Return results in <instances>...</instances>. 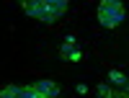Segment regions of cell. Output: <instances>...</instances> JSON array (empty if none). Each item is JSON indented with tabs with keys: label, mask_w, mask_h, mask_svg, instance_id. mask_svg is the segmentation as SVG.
Instances as JSON below:
<instances>
[{
	"label": "cell",
	"mask_w": 129,
	"mask_h": 98,
	"mask_svg": "<svg viewBox=\"0 0 129 98\" xmlns=\"http://www.w3.org/2000/svg\"><path fill=\"white\" fill-rule=\"evenodd\" d=\"M23 13L44 23H54L67 13V0H23Z\"/></svg>",
	"instance_id": "obj_1"
},
{
	"label": "cell",
	"mask_w": 129,
	"mask_h": 98,
	"mask_svg": "<svg viewBox=\"0 0 129 98\" xmlns=\"http://www.w3.org/2000/svg\"><path fill=\"white\" fill-rule=\"evenodd\" d=\"M109 85L116 88V90H121V93H126V90H129V78L121 75L119 70H111V72H109Z\"/></svg>",
	"instance_id": "obj_5"
},
{
	"label": "cell",
	"mask_w": 129,
	"mask_h": 98,
	"mask_svg": "<svg viewBox=\"0 0 129 98\" xmlns=\"http://www.w3.org/2000/svg\"><path fill=\"white\" fill-rule=\"evenodd\" d=\"M0 98H23V88L21 85H5L0 90Z\"/></svg>",
	"instance_id": "obj_6"
},
{
	"label": "cell",
	"mask_w": 129,
	"mask_h": 98,
	"mask_svg": "<svg viewBox=\"0 0 129 98\" xmlns=\"http://www.w3.org/2000/svg\"><path fill=\"white\" fill-rule=\"evenodd\" d=\"M59 85L54 80H36L23 88V98H57Z\"/></svg>",
	"instance_id": "obj_3"
},
{
	"label": "cell",
	"mask_w": 129,
	"mask_h": 98,
	"mask_svg": "<svg viewBox=\"0 0 129 98\" xmlns=\"http://www.w3.org/2000/svg\"><path fill=\"white\" fill-rule=\"evenodd\" d=\"M59 57H62V59H70V62H78V59L83 57V52L75 47V36H67V39H64V44L59 47Z\"/></svg>",
	"instance_id": "obj_4"
},
{
	"label": "cell",
	"mask_w": 129,
	"mask_h": 98,
	"mask_svg": "<svg viewBox=\"0 0 129 98\" xmlns=\"http://www.w3.org/2000/svg\"><path fill=\"white\" fill-rule=\"evenodd\" d=\"M75 90H78L80 95H85V93H88V85H83V83H80V85H78V88H75Z\"/></svg>",
	"instance_id": "obj_8"
},
{
	"label": "cell",
	"mask_w": 129,
	"mask_h": 98,
	"mask_svg": "<svg viewBox=\"0 0 129 98\" xmlns=\"http://www.w3.org/2000/svg\"><path fill=\"white\" fill-rule=\"evenodd\" d=\"M111 93H114V88L109 83H101L98 85V98H111Z\"/></svg>",
	"instance_id": "obj_7"
},
{
	"label": "cell",
	"mask_w": 129,
	"mask_h": 98,
	"mask_svg": "<svg viewBox=\"0 0 129 98\" xmlns=\"http://www.w3.org/2000/svg\"><path fill=\"white\" fill-rule=\"evenodd\" d=\"M124 16H126V10L119 0H103L98 5V21L103 28H116L124 21Z\"/></svg>",
	"instance_id": "obj_2"
}]
</instances>
